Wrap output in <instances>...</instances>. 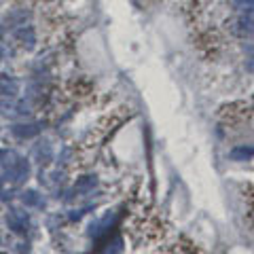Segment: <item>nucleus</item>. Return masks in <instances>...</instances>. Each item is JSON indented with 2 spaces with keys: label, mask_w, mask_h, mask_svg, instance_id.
<instances>
[{
  "label": "nucleus",
  "mask_w": 254,
  "mask_h": 254,
  "mask_svg": "<svg viewBox=\"0 0 254 254\" xmlns=\"http://www.w3.org/2000/svg\"><path fill=\"white\" fill-rule=\"evenodd\" d=\"M235 34H240V36L254 34V4L242 9V15L235 21Z\"/></svg>",
  "instance_id": "3"
},
{
  "label": "nucleus",
  "mask_w": 254,
  "mask_h": 254,
  "mask_svg": "<svg viewBox=\"0 0 254 254\" xmlns=\"http://www.w3.org/2000/svg\"><path fill=\"white\" fill-rule=\"evenodd\" d=\"M254 0H235V6L237 9H246V6H252Z\"/></svg>",
  "instance_id": "12"
},
{
  "label": "nucleus",
  "mask_w": 254,
  "mask_h": 254,
  "mask_svg": "<svg viewBox=\"0 0 254 254\" xmlns=\"http://www.w3.org/2000/svg\"><path fill=\"white\" fill-rule=\"evenodd\" d=\"M229 157L233 159V161H250V159L254 157V146H235L231 148V153H229Z\"/></svg>",
  "instance_id": "9"
},
{
  "label": "nucleus",
  "mask_w": 254,
  "mask_h": 254,
  "mask_svg": "<svg viewBox=\"0 0 254 254\" xmlns=\"http://www.w3.org/2000/svg\"><path fill=\"white\" fill-rule=\"evenodd\" d=\"M0 165L4 168V172L15 180V182H23L30 176V163L28 159H23L21 155H17L15 150H0Z\"/></svg>",
  "instance_id": "1"
},
{
  "label": "nucleus",
  "mask_w": 254,
  "mask_h": 254,
  "mask_svg": "<svg viewBox=\"0 0 254 254\" xmlns=\"http://www.w3.org/2000/svg\"><path fill=\"white\" fill-rule=\"evenodd\" d=\"M26 19H28V13L26 11H13L9 17L4 19V30H15V28H19V26H23L26 23Z\"/></svg>",
  "instance_id": "8"
},
{
  "label": "nucleus",
  "mask_w": 254,
  "mask_h": 254,
  "mask_svg": "<svg viewBox=\"0 0 254 254\" xmlns=\"http://www.w3.org/2000/svg\"><path fill=\"white\" fill-rule=\"evenodd\" d=\"M43 131V125L41 123H19V125H13L11 127V133L15 138H21V140H28V138H34Z\"/></svg>",
  "instance_id": "5"
},
{
  "label": "nucleus",
  "mask_w": 254,
  "mask_h": 254,
  "mask_svg": "<svg viewBox=\"0 0 254 254\" xmlns=\"http://www.w3.org/2000/svg\"><path fill=\"white\" fill-rule=\"evenodd\" d=\"M95 185H98V178H95V176H83V178L74 185V189H76V190H89V189H93Z\"/></svg>",
  "instance_id": "11"
},
{
  "label": "nucleus",
  "mask_w": 254,
  "mask_h": 254,
  "mask_svg": "<svg viewBox=\"0 0 254 254\" xmlns=\"http://www.w3.org/2000/svg\"><path fill=\"white\" fill-rule=\"evenodd\" d=\"M21 201L26 205H43V199L36 190H26V193L21 195Z\"/></svg>",
  "instance_id": "10"
},
{
  "label": "nucleus",
  "mask_w": 254,
  "mask_h": 254,
  "mask_svg": "<svg viewBox=\"0 0 254 254\" xmlns=\"http://www.w3.org/2000/svg\"><path fill=\"white\" fill-rule=\"evenodd\" d=\"M0 193H2V180H0Z\"/></svg>",
  "instance_id": "13"
},
{
  "label": "nucleus",
  "mask_w": 254,
  "mask_h": 254,
  "mask_svg": "<svg viewBox=\"0 0 254 254\" xmlns=\"http://www.w3.org/2000/svg\"><path fill=\"white\" fill-rule=\"evenodd\" d=\"M0 2H2V0H0Z\"/></svg>",
  "instance_id": "14"
},
{
  "label": "nucleus",
  "mask_w": 254,
  "mask_h": 254,
  "mask_svg": "<svg viewBox=\"0 0 254 254\" xmlns=\"http://www.w3.org/2000/svg\"><path fill=\"white\" fill-rule=\"evenodd\" d=\"M30 113V106L26 102L15 100V95H9V98L0 100V115L9 117V119H17V117H26Z\"/></svg>",
  "instance_id": "2"
},
{
  "label": "nucleus",
  "mask_w": 254,
  "mask_h": 254,
  "mask_svg": "<svg viewBox=\"0 0 254 254\" xmlns=\"http://www.w3.org/2000/svg\"><path fill=\"white\" fill-rule=\"evenodd\" d=\"M19 93V81L9 74H0V98H9V95Z\"/></svg>",
  "instance_id": "6"
},
{
  "label": "nucleus",
  "mask_w": 254,
  "mask_h": 254,
  "mask_svg": "<svg viewBox=\"0 0 254 254\" xmlns=\"http://www.w3.org/2000/svg\"><path fill=\"white\" fill-rule=\"evenodd\" d=\"M15 36H17L23 45H28V49H32V47H34V43H36L34 30H32V26H26V23H23V26H19V28H15Z\"/></svg>",
  "instance_id": "7"
},
{
  "label": "nucleus",
  "mask_w": 254,
  "mask_h": 254,
  "mask_svg": "<svg viewBox=\"0 0 254 254\" xmlns=\"http://www.w3.org/2000/svg\"><path fill=\"white\" fill-rule=\"evenodd\" d=\"M6 225H9V229L15 233H26L28 225H30V216L21 210H11L6 214Z\"/></svg>",
  "instance_id": "4"
}]
</instances>
